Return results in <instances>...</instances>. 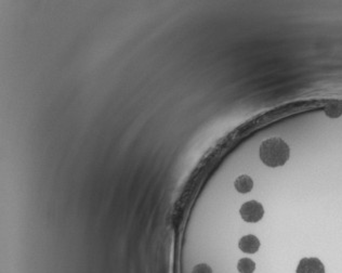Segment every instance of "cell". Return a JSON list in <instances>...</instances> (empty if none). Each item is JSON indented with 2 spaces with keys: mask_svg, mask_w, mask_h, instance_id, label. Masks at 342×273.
<instances>
[{
  "mask_svg": "<svg viewBox=\"0 0 342 273\" xmlns=\"http://www.w3.org/2000/svg\"><path fill=\"white\" fill-rule=\"evenodd\" d=\"M260 159L265 166L276 168L284 166L289 160L290 149L281 138H270L261 143Z\"/></svg>",
  "mask_w": 342,
  "mask_h": 273,
  "instance_id": "6da1fadb",
  "label": "cell"
},
{
  "mask_svg": "<svg viewBox=\"0 0 342 273\" xmlns=\"http://www.w3.org/2000/svg\"><path fill=\"white\" fill-rule=\"evenodd\" d=\"M239 214L241 217L246 222H254L260 221L264 216V208L261 203L257 202V200H248L239 210Z\"/></svg>",
  "mask_w": 342,
  "mask_h": 273,
  "instance_id": "7a4b0ae2",
  "label": "cell"
},
{
  "mask_svg": "<svg viewBox=\"0 0 342 273\" xmlns=\"http://www.w3.org/2000/svg\"><path fill=\"white\" fill-rule=\"evenodd\" d=\"M296 273H326L323 262L315 257L302 258L298 264Z\"/></svg>",
  "mask_w": 342,
  "mask_h": 273,
  "instance_id": "3957f363",
  "label": "cell"
},
{
  "mask_svg": "<svg viewBox=\"0 0 342 273\" xmlns=\"http://www.w3.org/2000/svg\"><path fill=\"white\" fill-rule=\"evenodd\" d=\"M238 247L245 254H254L260 248V241L256 235H245L239 240Z\"/></svg>",
  "mask_w": 342,
  "mask_h": 273,
  "instance_id": "277c9868",
  "label": "cell"
},
{
  "mask_svg": "<svg viewBox=\"0 0 342 273\" xmlns=\"http://www.w3.org/2000/svg\"><path fill=\"white\" fill-rule=\"evenodd\" d=\"M234 186L237 192L242 193V194H246V193H249L252 190L253 181L249 176L242 175L235 180Z\"/></svg>",
  "mask_w": 342,
  "mask_h": 273,
  "instance_id": "5b68a950",
  "label": "cell"
},
{
  "mask_svg": "<svg viewBox=\"0 0 342 273\" xmlns=\"http://www.w3.org/2000/svg\"><path fill=\"white\" fill-rule=\"evenodd\" d=\"M237 270L239 273H253L256 270V263L250 258H242L237 262Z\"/></svg>",
  "mask_w": 342,
  "mask_h": 273,
  "instance_id": "8992f818",
  "label": "cell"
},
{
  "mask_svg": "<svg viewBox=\"0 0 342 273\" xmlns=\"http://www.w3.org/2000/svg\"><path fill=\"white\" fill-rule=\"evenodd\" d=\"M325 114H326L328 117H331V118H338V117H340L341 115H342V107L339 106V105H336V104L329 105V106L327 107V109L325 110Z\"/></svg>",
  "mask_w": 342,
  "mask_h": 273,
  "instance_id": "52a82bcc",
  "label": "cell"
},
{
  "mask_svg": "<svg viewBox=\"0 0 342 273\" xmlns=\"http://www.w3.org/2000/svg\"><path fill=\"white\" fill-rule=\"evenodd\" d=\"M192 273H213V269L206 263H199L193 268Z\"/></svg>",
  "mask_w": 342,
  "mask_h": 273,
  "instance_id": "ba28073f",
  "label": "cell"
}]
</instances>
